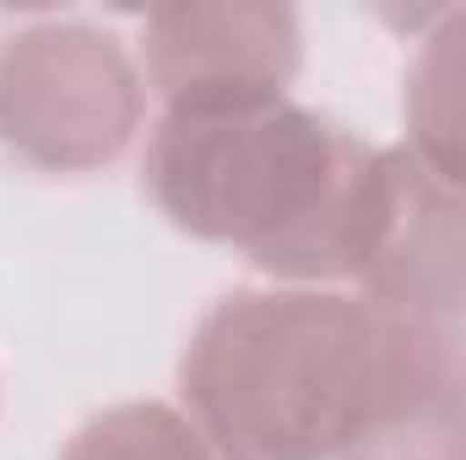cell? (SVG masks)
<instances>
[{
  "instance_id": "6da1fadb",
  "label": "cell",
  "mask_w": 466,
  "mask_h": 460,
  "mask_svg": "<svg viewBox=\"0 0 466 460\" xmlns=\"http://www.w3.org/2000/svg\"><path fill=\"white\" fill-rule=\"evenodd\" d=\"M374 185L380 152L288 93L168 104L141 157V190L174 228L288 282L358 276Z\"/></svg>"
},
{
  "instance_id": "7a4b0ae2",
  "label": "cell",
  "mask_w": 466,
  "mask_h": 460,
  "mask_svg": "<svg viewBox=\"0 0 466 460\" xmlns=\"http://www.w3.org/2000/svg\"><path fill=\"white\" fill-rule=\"evenodd\" d=\"M412 315L342 293H228L179 357L218 460H337L374 417Z\"/></svg>"
},
{
  "instance_id": "3957f363",
  "label": "cell",
  "mask_w": 466,
  "mask_h": 460,
  "mask_svg": "<svg viewBox=\"0 0 466 460\" xmlns=\"http://www.w3.org/2000/svg\"><path fill=\"white\" fill-rule=\"evenodd\" d=\"M141 71L87 22H38L0 38V152L38 174L115 163L141 130Z\"/></svg>"
},
{
  "instance_id": "277c9868",
  "label": "cell",
  "mask_w": 466,
  "mask_h": 460,
  "mask_svg": "<svg viewBox=\"0 0 466 460\" xmlns=\"http://www.w3.org/2000/svg\"><path fill=\"white\" fill-rule=\"evenodd\" d=\"M369 304L429 325L466 320V179L440 174L412 146L380 152L374 212L358 276Z\"/></svg>"
},
{
  "instance_id": "5b68a950",
  "label": "cell",
  "mask_w": 466,
  "mask_h": 460,
  "mask_svg": "<svg viewBox=\"0 0 466 460\" xmlns=\"http://www.w3.org/2000/svg\"><path fill=\"white\" fill-rule=\"evenodd\" d=\"M304 33L293 5L223 0V5H157L147 11V82L168 98L282 93L299 76Z\"/></svg>"
},
{
  "instance_id": "8992f818",
  "label": "cell",
  "mask_w": 466,
  "mask_h": 460,
  "mask_svg": "<svg viewBox=\"0 0 466 460\" xmlns=\"http://www.w3.org/2000/svg\"><path fill=\"white\" fill-rule=\"evenodd\" d=\"M337 460H466V336L407 320L390 385Z\"/></svg>"
},
{
  "instance_id": "52a82bcc",
  "label": "cell",
  "mask_w": 466,
  "mask_h": 460,
  "mask_svg": "<svg viewBox=\"0 0 466 460\" xmlns=\"http://www.w3.org/2000/svg\"><path fill=\"white\" fill-rule=\"evenodd\" d=\"M407 130L412 152L440 174L466 179V5L434 11L407 71Z\"/></svg>"
},
{
  "instance_id": "ba28073f",
  "label": "cell",
  "mask_w": 466,
  "mask_h": 460,
  "mask_svg": "<svg viewBox=\"0 0 466 460\" xmlns=\"http://www.w3.org/2000/svg\"><path fill=\"white\" fill-rule=\"evenodd\" d=\"M60 460H212L207 439L163 401H125L87 417Z\"/></svg>"
}]
</instances>
